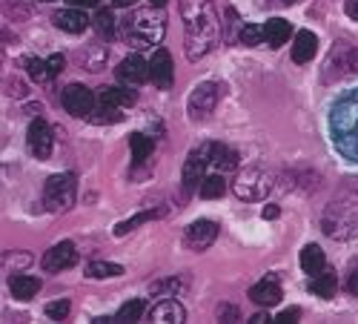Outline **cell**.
<instances>
[{
    "instance_id": "f35d334b",
    "label": "cell",
    "mask_w": 358,
    "mask_h": 324,
    "mask_svg": "<svg viewBox=\"0 0 358 324\" xmlns=\"http://www.w3.org/2000/svg\"><path fill=\"white\" fill-rule=\"evenodd\" d=\"M261 216H264L266 221H275V218L281 216V210H278V204H266V207L261 210Z\"/></svg>"
},
{
    "instance_id": "603a6c76",
    "label": "cell",
    "mask_w": 358,
    "mask_h": 324,
    "mask_svg": "<svg viewBox=\"0 0 358 324\" xmlns=\"http://www.w3.org/2000/svg\"><path fill=\"white\" fill-rule=\"evenodd\" d=\"M210 161L224 172L238 169V153L229 150V146H224V143H210Z\"/></svg>"
},
{
    "instance_id": "6da1fadb",
    "label": "cell",
    "mask_w": 358,
    "mask_h": 324,
    "mask_svg": "<svg viewBox=\"0 0 358 324\" xmlns=\"http://www.w3.org/2000/svg\"><path fill=\"white\" fill-rule=\"evenodd\" d=\"M181 20H184V49L189 61H201L224 38L213 0H181Z\"/></svg>"
},
{
    "instance_id": "c3c4849f",
    "label": "cell",
    "mask_w": 358,
    "mask_h": 324,
    "mask_svg": "<svg viewBox=\"0 0 358 324\" xmlns=\"http://www.w3.org/2000/svg\"><path fill=\"white\" fill-rule=\"evenodd\" d=\"M284 3H287V6H292V3H298V0H284Z\"/></svg>"
},
{
    "instance_id": "ffe728a7",
    "label": "cell",
    "mask_w": 358,
    "mask_h": 324,
    "mask_svg": "<svg viewBox=\"0 0 358 324\" xmlns=\"http://www.w3.org/2000/svg\"><path fill=\"white\" fill-rule=\"evenodd\" d=\"M289 35H292V26H289L284 17H273V20L264 23V41L270 43L273 49L284 46V43L289 41Z\"/></svg>"
},
{
    "instance_id": "8d00e7d4",
    "label": "cell",
    "mask_w": 358,
    "mask_h": 324,
    "mask_svg": "<svg viewBox=\"0 0 358 324\" xmlns=\"http://www.w3.org/2000/svg\"><path fill=\"white\" fill-rule=\"evenodd\" d=\"M46 64H49L52 75H61V72H64V66H66V57H64V55H52Z\"/></svg>"
},
{
    "instance_id": "ee69618b",
    "label": "cell",
    "mask_w": 358,
    "mask_h": 324,
    "mask_svg": "<svg viewBox=\"0 0 358 324\" xmlns=\"http://www.w3.org/2000/svg\"><path fill=\"white\" fill-rule=\"evenodd\" d=\"M250 321H252V324H264V321H270V316H266V313H255Z\"/></svg>"
},
{
    "instance_id": "7c38bea8",
    "label": "cell",
    "mask_w": 358,
    "mask_h": 324,
    "mask_svg": "<svg viewBox=\"0 0 358 324\" xmlns=\"http://www.w3.org/2000/svg\"><path fill=\"white\" fill-rule=\"evenodd\" d=\"M215 239H218V224L215 221H195V224H189L187 227V232H184V241H187V247H192V250H210L213 244H215Z\"/></svg>"
},
{
    "instance_id": "ab89813d",
    "label": "cell",
    "mask_w": 358,
    "mask_h": 324,
    "mask_svg": "<svg viewBox=\"0 0 358 324\" xmlns=\"http://www.w3.org/2000/svg\"><path fill=\"white\" fill-rule=\"evenodd\" d=\"M298 316H301V310L298 307H289V310H284V313H278V321H284V324H292Z\"/></svg>"
},
{
    "instance_id": "836d02e7",
    "label": "cell",
    "mask_w": 358,
    "mask_h": 324,
    "mask_svg": "<svg viewBox=\"0 0 358 324\" xmlns=\"http://www.w3.org/2000/svg\"><path fill=\"white\" fill-rule=\"evenodd\" d=\"M241 20H238V12L235 9H227V32H224V41L229 43H238V38H241Z\"/></svg>"
},
{
    "instance_id": "bcb514c9",
    "label": "cell",
    "mask_w": 358,
    "mask_h": 324,
    "mask_svg": "<svg viewBox=\"0 0 358 324\" xmlns=\"http://www.w3.org/2000/svg\"><path fill=\"white\" fill-rule=\"evenodd\" d=\"M135 0H112V6H121V9H127V6H132Z\"/></svg>"
},
{
    "instance_id": "52a82bcc",
    "label": "cell",
    "mask_w": 358,
    "mask_h": 324,
    "mask_svg": "<svg viewBox=\"0 0 358 324\" xmlns=\"http://www.w3.org/2000/svg\"><path fill=\"white\" fill-rule=\"evenodd\" d=\"M218 101H221V86L213 80H203L189 92L187 112H189L192 121H206V118L213 115V109L218 106Z\"/></svg>"
},
{
    "instance_id": "60d3db41",
    "label": "cell",
    "mask_w": 358,
    "mask_h": 324,
    "mask_svg": "<svg viewBox=\"0 0 358 324\" xmlns=\"http://www.w3.org/2000/svg\"><path fill=\"white\" fill-rule=\"evenodd\" d=\"M344 12H347L352 20H358V0H347V3H344Z\"/></svg>"
},
{
    "instance_id": "5b68a950",
    "label": "cell",
    "mask_w": 358,
    "mask_h": 324,
    "mask_svg": "<svg viewBox=\"0 0 358 324\" xmlns=\"http://www.w3.org/2000/svg\"><path fill=\"white\" fill-rule=\"evenodd\" d=\"M75 195H78V184H75L72 172L52 175L46 181V190H43V204H46L49 213H66L75 204Z\"/></svg>"
},
{
    "instance_id": "7dc6e473",
    "label": "cell",
    "mask_w": 358,
    "mask_h": 324,
    "mask_svg": "<svg viewBox=\"0 0 358 324\" xmlns=\"http://www.w3.org/2000/svg\"><path fill=\"white\" fill-rule=\"evenodd\" d=\"M149 3H152V6H164V3H166V0H149Z\"/></svg>"
},
{
    "instance_id": "8992f818",
    "label": "cell",
    "mask_w": 358,
    "mask_h": 324,
    "mask_svg": "<svg viewBox=\"0 0 358 324\" xmlns=\"http://www.w3.org/2000/svg\"><path fill=\"white\" fill-rule=\"evenodd\" d=\"M270 190H273V175L266 169H258V167L241 169L232 181V192L241 201H264V195Z\"/></svg>"
},
{
    "instance_id": "5bb4252c",
    "label": "cell",
    "mask_w": 358,
    "mask_h": 324,
    "mask_svg": "<svg viewBox=\"0 0 358 324\" xmlns=\"http://www.w3.org/2000/svg\"><path fill=\"white\" fill-rule=\"evenodd\" d=\"M146 78H149V64L141 55H129L127 61L117 64V80L124 86H141Z\"/></svg>"
},
{
    "instance_id": "cb8c5ba5",
    "label": "cell",
    "mask_w": 358,
    "mask_h": 324,
    "mask_svg": "<svg viewBox=\"0 0 358 324\" xmlns=\"http://www.w3.org/2000/svg\"><path fill=\"white\" fill-rule=\"evenodd\" d=\"M117 276H124V267L121 264H112V261H89L86 264V279H117Z\"/></svg>"
},
{
    "instance_id": "b9f144b4",
    "label": "cell",
    "mask_w": 358,
    "mask_h": 324,
    "mask_svg": "<svg viewBox=\"0 0 358 324\" xmlns=\"http://www.w3.org/2000/svg\"><path fill=\"white\" fill-rule=\"evenodd\" d=\"M69 6H80V9H92V6H98V0H69Z\"/></svg>"
},
{
    "instance_id": "1f68e13d",
    "label": "cell",
    "mask_w": 358,
    "mask_h": 324,
    "mask_svg": "<svg viewBox=\"0 0 358 324\" xmlns=\"http://www.w3.org/2000/svg\"><path fill=\"white\" fill-rule=\"evenodd\" d=\"M95 29H98V35L101 38H115V17H112V12L109 9H101L98 15H95Z\"/></svg>"
},
{
    "instance_id": "8fae6325",
    "label": "cell",
    "mask_w": 358,
    "mask_h": 324,
    "mask_svg": "<svg viewBox=\"0 0 358 324\" xmlns=\"http://www.w3.org/2000/svg\"><path fill=\"white\" fill-rule=\"evenodd\" d=\"M149 80H152L158 90H169L175 80V66H172V55L161 46H155V55L149 61Z\"/></svg>"
},
{
    "instance_id": "f546056e",
    "label": "cell",
    "mask_w": 358,
    "mask_h": 324,
    "mask_svg": "<svg viewBox=\"0 0 358 324\" xmlns=\"http://www.w3.org/2000/svg\"><path fill=\"white\" fill-rule=\"evenodd\" d=\"M20 66H23L29 75H32L35 80H49V78H52L49 64H46V61H38V57H23Z\"/></svg>"
},
{
    "instance_id": "7402d4cb",
    "label": "cell",
    "mask_w": 358,
    "mask_h": 324,
    "mask_svg": "<svg viewBox=\"0 0 358 324\" xmlns=\"http://www.w3.org/2000/svg\"><path fill=\"white\" fill-rule=\"evenodd\" d=\"M301 270L307 273V276H318V273H324V250L318 247V244H307L304 250H301Z\"/></svg>"
},
{
    "instance_id": "4fadbf2b",
    "label": "cell",
    "mask_w": 358,
    "mask_h": 324,
    "mask_svg": "<svg viewBox=\"0 0 358 324\" xmlns=\"http://www.w3.org/2000/svg\"><path fill=\"white\" fill-rule=\"evenodd\" d=\"M72 264H75V244L72 241H61L43 253V270H49V273H61V270L72 267Z\"/></svg>"
},
{
    "instance_id": "d590c367",
    "label": "cell",
    "mask_w": 358,
    "mask_h": 324,
    "mask_svg": "<svg viewBox=\"0 0 358 324\" xmlns=\"http://www.w3.org/2000/svg\"><path fill=\"white\" fill-rule=\"evenodd\" d=\"M178 290H181V284H178L175 279H166V281L152 284V293H155V296H164V293H166V296H175Z\"/></svg>"
},
{
    "instance_id": "e0dca14e",
    "label": "cell",
    "mask_w": 358,
    "mask_h": 324,
    "mask_svg": "<svg viewBox=\"0 0 358 324\" xmlns=\"http://www.w3.org/2000/svg\"><path fill=\"white\" fill-rule=\"evenodd\" d=\"M250 299L258 304V307H275L281 302V287L275 281V276L258 281L255 287H250Z\"/></svg>"
},
{
    "instance_id": "277c9868",
    "label": "cell",
    "mask_w": 358,
    "mask_h": 324,
    "mask_svg": "<svg viewBox=\"0 0 358 324\" xmlns=\"http://www.w3.org/2000/svg\"><path fill=\"white\" fill-rule=\"evenodd\" d=\"M324 232L330 239L350 241L358 235V195H341L324 210Z\"/></svg>"
},
{
    "instance_id": "2e32d148",
    "label": "cell",
    "mask_w": 358,
    "mask_h": 324,
    "mask_svg": "<svg viewBox=\"0 0 358 324\" xmlns=\"http://www.w3.org/2000/svg\"><path fill=\"white\" fill-rule=\"evenodd\" d=\"M55 26L57 29H64V32H69V35H80V32H86V26H89V17L83 15V9L80 6H72V9H61V12H55Z\"/></svg>"
},
{
    "instance_id": "484cf974",
    "label": "cell",
    "mask_w": 358,
    "mask_h": 324,
    "mask_svg": "<svg viewBox=\"0 0 358 324\" xmlns=\"http://www.w3.org/2000/svg\"><path fill=\"white\" fill-rule=\"evenodd\" d=\"M336 287H338L336 273H318V276H313V281H310V293H315V296H321V299H333Z\"/></svg>"
},
{
    "instance_id": "f1b7e54d",
    "label": "cell",
    "mask_w": 358,
    "mask_h": 324,
    "mask_svg": "<svg viewBox=\"0 0 358 324\" xmlns=\"http://www.w3.org/2000/svg\"><path fill=\"white\" fill-rule=\"evenodd\" d=\"M143 313H146V302L143 299H132V302H127L121 310H117L115 321H141Z\"/></svg>"
},
{
    "instance_id": "d6a6232c",
    "label": "cell",
    "mask_w": 358,
    "mask_h": 324,
    "mask_svg": "<svg viewBox=\"0 0 358 324\" xmlns=\"http://www.w3.org/2000/svg\"><path fill=\"white\" fill-rule=\"evenodd\" d=\"M155 216H161V213H138V216H132V218H127V221H121L115 227V235L121 239V235H127V232H132L135 227H141L143 221H149V218H155Z\"/></svg>"
},
{
    "instance_id": "f6af8a7d",
    "label": "cell",
    "mask_w": 358,
    "mask_h": 324,
    "mask_svg": "<svg viewBox=\"0 0 358 324\" xmlns=\"http://www.w3.org/2000/svg\"><path fill=\"white\" fill-rule=\"evenodd\" d=\"M221 316H224V318H229V321H235V318H238V313H235L232 307H224V310H221Z\"/></svg>"
},
{
    "instance_id": "9c48e42d",
    "label": "cell",
    "mask_w": 358,
    "mask_h": 324,
    "mask_svg": "<svg viewBox=\"0 0 358 324\" xmlns=\"http://www.w3.org/2000/svg\"><path fill=\"white\" fill-rule=\"evenodd\" d=\"M61 101H64V109L75 118H89L95 109V92H89L83 83H69L61 95Z\"/></svg>"
},
{
    "instance_id": "7a4b0ae2",
    "label": "cell",
    "mask_w": 358,
    "mask_h": 324,
    "mask_svg": "<svg viewBox=\"0 0 358 324\" xmlns=\"http://www.w3.org/2000/svg\"><path fill=\"white\" fill-rule=\"evenodd\" d=\"M135 49H149L158 46L164 38V12L161 6L149 3L146 9H135L127 20H124V32H121Z\"/></svg>"
},
{
    "instance_id": "9a60e30c",
    "label": "cell",
    "mask_w": 358,
    "mask_h": 324,
    "mask_svg": "<svg viewBox=\"0 0 358 324\" xmlns=\"http://www.w3.org/2000/svg\"><path fill=\"white\" fill-rule=\"evenodd\" d=\"M187 318L184 307L178 304L172 296L169 299H161L152 310H149V321H155V324H181Z\"/></svg>"
},
{
    "instance_id": "30bf717a",
    "label": "cell",
    "mask_w": 358,
    "mask_h": 324,
    "mask_svg": "<svg viewBox=\"0 0 358 324\" xmlns=\"http://www.w3.org/2000/svg\"><path fill=\"white\" fill-rule=\"evenodd\" d=\"M26 143H29V150L35 153V158H41V161H46V158L52 155V146H55V132H52V127L43 121V118H35V121L29 124Z\"/></svg>"
},
{
    "instance_id": "681fc988",
    "label": "cell",
    "mask_w": 358,
    "mask_h": 324,
    "mask_svg": "<svg viewBox=\"0 0 358 324\" xmlns=\"http://www.w3.org/2000/svg\"><path fill=\"white\" fill-rule=\"evenodd\" d=\"M41 3H52V0H41Z\"/></svg>"
},
{
    "instance_id": "ba28073f",
    "label": "cell",
    "mask_w": 358,
    "mask_h": 324,
    "mask_svg": "<svg viewBox=\"0 0 358 324\" xmlns=\"http://www.w3.org/2000/svg\"><path fill=\"white\" fill-rule=\"evenodd\" d=\"M206 164H213V161H210V143L198 146V150H192V153L187 155V164H184V175H181V181H184V192H187V195H189L195 187H201Z\"/></svg>"
},
{
    "instance_id": "83f0119b",
    "label": "cell",
    "mask_w": 358,
    "mask_h": 324,
    "mask_svg": "<svg viewBox=\"0 0 358 324\" xmlns=\"http://www.w3.org/2000/svg\"><path fill=\"white\" fill-rule=\"evenodd\" d=\"M227 192V181L221 178V175H210V178L201 181V198L213 201V198H221Z\"/></svg>"
},
{
    "instance_id": "7bdbcfd3",
    "label": "cell",
    "mask_w": 358,
    "mask_h": 324,
    "mask_svg": "<svg viewBox=\"0 0 358 324\" xmlns=\"http://www.w3.org/2000/svg\"><path fill=\"white\" fill-rule=\"evenodd\" d=\"M347 287H350V293H355V296H358V276H355V273L350 276V281H347Z\"/></svg>"
},
{
    "instance_id": "74e56055",
    "label": "cell",
    "mask_w": 358,
    "mask_h": 324,
    "mask_svg": "<svg viewBox=\"0 0 358 324\" xmlns=\"http://www.w3.org/2000/svg\"><path fill=\"white\" fill-rule=\"evenodd\" d=\"M6 90H9V95H12V98H23V95H26V86H23L17 78L6 80Z\"/></svg>"
},
{
    "instance_id": "d4e9b609",
    "label": "cell",
    "mask_w": 358,
    "mask_h": 324,
    "mask_svg": "<svg viewBox=\"0 0 358 324\" xmlns=\"http://www.w3.org/2000/svg\"><path fill=\"white\" fill-rule=\"evenodd\" d=\"M129 146H132V161H135V164H143L149 155H152V150H155L152 138H149V135H143V132H135V135H129Z\"/></svg>"
},
{
    "instance_id": "e575fe53",
    "label": "cell",
    "mask_w": 358,
    "mask_h": 324,
    "mask_svg": "<svg viewBox=\"0 0 358 324\" xmlns=\"http://www.w3.org/2000/svg\"><path fill=\"white\" fill-rule=\"evenodd\" d=\"M69 310H72V304H69L66 299H61V302H52V304H46V316H49L52 321H64V318L69 316Z\"/></svg>"
},
{
    "instance_id": "d6986e66",
    "label": "cell",
    "mask_w": 358,
    "mask_h": 324,
    "mask_svg": "<svg viewBox=\"0 0 358 324\" xmlns=\"http://www.w3.org/2000/svg\"><path fill=\"white\" fill-rule=\"evenodd\" d=\"M138 101V95L132 90H121V86H101L98 90V104H106V106H132Z\"/></svg>"
},
{
    "instance_id": "4316f807",
    "label": "cell",
    "mask_w": 358,
    "mask_h": 324,
    "mask_svg": "<svg viewBox=\"0 0 358 324\" xmlns=\"http://www.w3.org/2000/svg\"><path fill=\"white\" fill-rule=\"evenodd\" d=\"M89 121L92 124H117V121H124V115H121L117 106L98 104V109H92V115H89Z\"/></svg>"
},
{
    "instance_id": "ac0fdd59",
    "label": "cell",
    "mask_w": 358,
    "mask_h": 324,
    "mask_svg": "<svg viewBox=\"0 0 358 324\" xmlns=\"http://www.w3.org/2000/svg\"><path fill=\"white\" fill-rule=\"evenodd\" d=\"M315 52H318V38L310 32V29L295 35V41H292V61L295 64H310L315 57Z\"/></svg>"
},
{
    "instance_id": "4dcf8cb0",
    "label": "cell",
    "mask_w": 358,
    "mask_h": 324,
    "mask_svg": "<svg viewBox=\"0 0 358 324\" xmlns=\"http://www.w3.org/2000/svg\"><path fill=\"white\" fill-rule=\"evenodd\" d=\"M261 41H264V26H258V23H244L238 43H241V46H258Z\"/></svg>"
},
{
    "instance_id": "44dd1931",
    "label": "cell",
    "mask_w": 358,
    "mask_h": 324,
    "mask_svg": "<svg viewBox=\"0 0 358 324\" xmlns=\"http://www.w3.org/2000/svg\"><path fill=\"white\" fill-rule=\"evenodd\" d=\"M9 290H12L15 299L29 302V299H35L41 293V279H35V276H12L9 279Z\"/></svg>"
},
{
    "instance_id": "3957f363",
    "label": "cell",
    "mask_w": 358,
    "mask_h": 324,
    "mask_svg": "<svg viewBox=\"0 0 358 324\" xmlns=\"http://www.w3.org/2000/svg\"><path fill=\"white\" fill-rule=\"evenodd\" d=\"M330 129L336 135L338 150L344 155H350V158H358V92L341 98L333 106Z\"/></svg>"
}]
</instances>
